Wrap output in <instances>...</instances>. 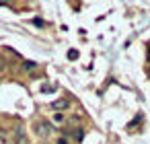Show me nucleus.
<instances>
[{
  "label": "nucleus",
  "instance_id": "obj_3",
  "mask_svg": "<svg viewBox=\"0 0 150 144\" xmlns=\"http://www.w3.org/2000/svg\"><path fill=\"white\" fill-rule=\"evenodd\" d=\"M35 68H37V62H33V60H23V64H21V70L23 72H31Z\"/></svg>",
  "mask_w": 150,
  "mask_h": 144
},
{
  "label": "nucleus",
  "instance_id": "obj_10",
  "mask_svg": "<svg viewBox=\"0 0 150 144\" xmlns=\"http://www.w3.org/2000/svg\"><path fill=\"white\" fill-rule=\"evenodd\" d=\"M56 87H52V84H47V87H43V93H52Z\"/></svg>",
  "mask_w": 150,
  "mask_h": 144
},
{
  "label": "nucleus",
  "instance_id": "obj_8",
  "mask_svg": "<svg viewBox=\"0 0 150 144\" xmlns=\"http://www.w3.org/2000/svg\"><path fill=\"white\" fill-rule=\"evenodd\" d=\"M4 68H6V60H4V56H2V54H0V72H2Z\"/></svg>",
  "mask_w": 150,
  "mask_h": 144
},
{
  "label": "nucleus",
  "instance_id": "obj_9",
  "mask_svg": "<svg viewBox=\"0 0 150 144\" xmlns=\"http://www.w3.org/2000/svg\"><path fill=\"white\" fill-rule=\"evenodd\" d=\"M33 25H37V27H43V19L35 17V19H33Z\"/></svg>",
  "mask_w": 150,
  "mask_h": 144
},
{
  "label": "nucleus",
  "instance_id": "obj_5",
  "mask_svg": "<svg viewBox=\"0 0 150 144\" xmlns=\"http://www.w3.org/2000/svg\"><path fill=\"white\" fill-rule=\"evenodd\" d=\"M72 136H74V140H76V142H82V140H84V130H82V128H74Z\"/></svg>",
  "mask_w": 150,
  "mask_h": 144
},
{
  "label": "nucleus",
  "instance_id": "obj_2",
  "mask_svg": "<svg viewBox=\"0 0 150 144\" xmlns=\"http://www.w3.org/2000/svg\"><path fill=\"white\" fill-rule=\"evenodd\" d=\"M68 105H70V103H68L66 99H58V101H54V103H52V109H54L56 113H60V111H62V109H66Z\"/></svg>",
  "mask_w": 150,
  "mask_h": 144
},
{
  "label": "nucleus",
  "instance_id": "obj_11",
  "mask_svg": "<svg viewBox=\"0 0 150 144\" xmlns=\"http://www.w3.org/2000/svg\"><path fill=\"white\" fill-rule=\"evenodd\" d=\"M58 144H68V140H66V138H60V140H58Z\"/></svg>",
  "mask_w": 150,
  "mask_h": 144
},
{
  "label": "nucleus",
  "instance_id": "obj_12",
  "mask_svg": "<svg viewBox=\"0 0 150 144\" xmlns=\"http://www.w3.org/2000/svg\"><path fill=\"white\" fill-rule=\"evenodd\" d=\"M148 60H150V52H148Z\"/></svg>",
  "mask_w": 150,
  "mask_h": 144
},
{
  "label": "nucleus",
  "instance_id": "obj_7",
  "mask_svg": "<svg viewBox=\"0 0 150 144\" xmlns=\"http://www.w3.org/2000/svg\"><path fill=\"white\" fill-rule=\"evenodd\" d=\"M68 58H70V60H76V58H78V50H70V52H68Z\"/></svg>",
  "mask_w": 150,
  "mask_h": 144
},
{
  "label": "nucleus",
  "instance_id": "obj_1",
  "mask_svg": "<svg viewBox=\"0 0 150 144\" xmlns=\"http://www.w3.org/2000/svg\"><path fill=\"white\" fill-rule=\"evenodd\" d=\"M33 132H35V136H39V138H47L50 132H52V123H50L47 119H35V121H33Z\"/></svg>",
  "mask_w": 150,
  "mask_h": 144
},
{
  "label": "nucleus",
  "instance_id": "obj_6",
  "mask_svg": "<svg viewBox=\"0 0 150 144\" xmlns=\"http://www.w3.org/2000/svg\"><path fill=\"white\" fill-rule=\"evenodd\" d=\"M64 121V115L62 113H54V123H62Z\"/></svg>",
  "mask_w": 150,
  "mask_h": 144
},
{
  "label": "nucleus",
  "instance_id": "obj_4",
  "mask_svg": "<svg viewBox=\"0 0 150 144\" xmlns=\"http://www.w3.org/2000/svg\"><path fill=\"white\" fill-rule=\"evenodd\" d=\"M15 136H17V144H29V142H27V136H25V132H23V128H17Z\"/></svg>",
  "mask_w": 150,
  "mask_h": 144
}]
</instances>
